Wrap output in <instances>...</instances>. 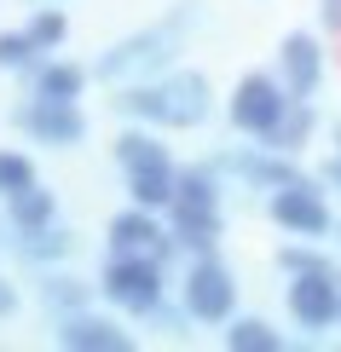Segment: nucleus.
Masks as SVG:
<instances>
[{"label": "nucleus", "instance_id": "1", "mask_svg": "<svg viewBox=\"0 0 341 352\" xmlns=\"http://www.w3.org/2000/svg\"><path fill=\"white\" fill-rule=\"evenodd\" d=\"M116 110L127 116V122L139 127H156V133H191V127H203L214 116V87L209 76H197V69H156V76L122 87V98H116Z\"/></svg>", "mask_w": 341, "mask_h": 352}, {"label": "nucleus", "instance_id": "2", "mask_svg": "<svg viewBox=\"0 0 341 352\" xmlns=\"http://www.w3.org/2000/svg\"><path fill=\"white\" fill-rule=\"evenodd\" d=\"M191 18H197V6H191V0H180L168 18L133 29V35H122V41H110V47L99 52L93 76H99V81H110V87H133V81L156 76V69H168V64H174V52H180V47H185V35H191Z\"/></svg>", "mask_w": 341, "mask_h": 352}, {"label": "nucleus", "instance_id": "3", "mask_svg": "<svg viewBox=\"0 0 341 352\" xmlns=\"http://www.w3.org/2000/svg\"><path fill=\"white\" fill-rule=\"evenodd\" d=\"M116 168H122L127 197L139 202V208L168 214V202H174V179H180V162H174L168 144L156 139V127H127V133L116 139Z\"/></svg>", "mask_w": 341, "mask_h": 352}, {"label": "nucleus", "instance_id": "4", "mask_svg": "<svg viewBox=\"0 0 341 352\" xmlns=\"http://www.w3.org/2000/svg\"><path fill=\"white\" fill-rule=\"evenodd\" d=\"M99 295H105L116 312H127V318H156V312H162V295H168L162 260L110 254V260H105V277H99Z\"/></svg>", "mask_w": 341, "mask_h": 352}, {"label": "nucleus", "instance_id": "5", "mask_svg": "<svg viewBox=\"0 0 341 352\" xmlns=\"http://www.w3.org/2000/svg\"><path fill=\"white\" fill-rule=\"evenodd\" d=\"M180 300H185L191 324H231V312H237V277H231V266L220 254H191Z\"/></svg>", "mask_w": 341, "mask_h": 352}, {"label": "nucleus", "instance_id": "6", "mask_svg": "<svg viewBox=\"0 0 341 352\" xmlns=\"http://www.w3.org/2000/svg\"><path fill=\"white\" fill-rule=\"evenodd\" d=\"M289 87L284 76H266V69H249L243 81L231 87V98H226V116H231V127L237 133H249V139H266L278 122L289 116Z\"/></svg>", "mask_w": 341, "mask_h": 352}, {"label": "nucleus", "instance_id": "7", "mask_svg": "<svg viewBox=\"0 0 341 352\" xmlns=\"http://www.w3.org/2000/svg\"><path fill=\"white\" fill-rule=\"evenodd\" d=\"M272 219H278V231H289V237H330L335 231V214H330V202H324V185L313 179H289V185H278L272 190Z\"/></svg>", "mask_w": 341, "mask_h": 352}, {"label": "nucleus", "instance_id": "8", "mask_svg": "<svg viewBox=\"0 0 341 352\" xmlns=\"http://www.w3.org/2000/svg\"><path fill=\"white\" fill-rule=\"evenodd\" d=\"M289 318L307 335L335 329L341 324V272H289Z\"/></svg>", "mask_w": 341, "mask_h": 352}, {"label": "nucleus", "instance_id": "9", "mask_svg": "<svg viewBox=\"0 0 341 352\" xmlns=\"http://www.w3.org/2000/svg\"><path fill=\"white\" fill-rule=\"evenodd\" d=\"M214 173H220V179L249 185V190H278V185L301 179L289 156L272 151V144H260V139H255V144H231V151H220V156H214Z\"/></svg>", "mask_w": 341, "mask_h": 352}, {"label": "nucleus", "instance_id": "10", "mask_svg": "<svg viewBox=\"0 0 341 352\" xmlns=\"http://www.w3.org/2000/svg\"><path fill=\"white\" fill-rule=\"evenodd\" d=\"M12 127L29 133L35 144H52V151H76V144L87 139L81 104H52V98H29L23 110H12Z\"/></svg>", "mask_w": 341, "mask_h": 352}, {"label": "nucleus", "instance_id": "11", "mask_svg": "<svg viewBox=\"0 0 341 352\" xmlns=\"http://www.w3.org/2000/svg\"><path fill=\"white\" fill-rule=\"evenodd\" d=\"M174 231H168V219H156V208H122L110 219V254H139V260H162L168 266V254H174Z\"/></svg>", "mask_w": 341, "mask_h": 352}, {"label": "nucleus", "instance_id": "12", "mask_svg": "<svg viewBox=\"0 0 341 352\" xmlns=\"http://www.w3.org/2000/svg\"><path fill=\"white\" fill-rule=\"evenodd\" d=\"M278 76H284L289 98H313L324 87V47L307 35V29L284 35V47H278Z\"/></svg>", "mask_w": 341, "mask_h": 352}, {"label": "nucleus", "instance_id": "13", "mask_svg": "<svg viewBox=\"0 0 341 352\" xmlns=\"http://www.w3.org/2000/svg\"><path fill=\"white\" fill-rule=\"evenodd\" d=\"M58 346H70V352H127L133 346V335L122 324H110V318H99V312H64L58 318Z\"/></svg>", "mask_w": 341, "mask_h": 352}, {"label": "nucleus", "instance_id": "14", "mask_svg": "<svg viewBox=\"0 0 341 352\" xmlns=\"http://www.w3.org/2000/svg\"><path fill=\"white\" fill-rule=\"evenodd\" d=\"M168 231L191 254H214L220 231H226V214H220V202H168Z\"/></svg>", "mask_w": 341, "mask_h": 352}, {"label": "nucleus", "instance_id": "15", "mask_svg": "<svg viewBox=\"0 0 341 352\" xmlns=\"http://www.w3.org/2000/svg\"><path fill=\"white\" fill-rule=\"evenodd\" d=\"M87 76H93V69L70 64V58H41V64L29 69V98H52V104H81Z\"/></svg>", "mask_w": 341, "mask_h": 352}, {"label": "nucleus", "instance_id": "16", "mask_svg": "<svg viewBox=\"0 0 341 352\" xmlns=\"http://www.w3.org/2000/svg\"><path fill=\"white\" fill-rule=\"evenodd\" d=\"M6 219H12V231H41V226H58V202H52V190L47 185H23L18 197H6Z\"/></svg>", "mask_w": 341, "mask_h": 352}, {"label": "nucleus", "instance_id": "17", "mask_svg": "<svg viewBox=\"0 0 341 352\" xmlns=\"http://www.w3.org/2000/svg\"><path fill=\"white\" fill-rule=\"evenodd\" d=\"M226 346H231V352H278V346H284V335L266 324V318H231Z\"/></svg>", "mask_w": 341, "mask_h": 352}, {"label": "nucleus", "instance_id": "18", "mask_svg": "<svg viewBox=\"0 0 341 352\" xmlns=\"http://www.w3.org/2000/svg\"><path fill=\"white\" fill-rule=\"evenodd\" d=\"M29 35H35V47L41 52H58L70 41V18H64V0H47V6H35V18L23 23Z\"/></svg>", "mask_w": 341, "mask_h": 352}, {"label": "nucleus", "instance_id": "19", "mask_svg": "<svg viewBox=\"0 0 341 352\" xmlns=\"http://www.w3.org/2000/svg\"><path fill=\"white\" fill-rule=\"evenodd\" d=\"M70 248H76V237H70L64 226H41V231H23V237H18V254L23 260H64Z\"/></svg>", "mask_w": 341, "mask_h": 352}, {"label": "nucleus", "instance_id": "20", "mask_svg": "<svg viewBox=\"0 0 341 352\" xmlns=\"http://www.w3.org/2000/svg\"><path fill=\"white\" fill-rule=\"evenodd\" d=\"M41 64V47L29 29H6L0 35V69H35Z\"/></svg>", "mask_w": 341, "mask_h": 352}, {"label": "nucleus", "instance_id": "21", "mask_svg": "<svg viewBox=\"0 0 341 352\" xmlns=\"http://www.w3.org/2000/svg\"><path fill=\"white\" fill-rule=\"evenodd\" d=\"M23 185H35V162H29L23 151H0V202L18 197Z\"/></svg>", "mask_w": 341, "mask_h": 352}, {"label": "nucleus", "instance_id": "22", "mask_svg": "<svg viewBox=\"0 0 341 352\" xmlns=\"http://www.w3.org/2000/svg\"><path fill=\"white\" fill-rule=\"evenodd\" d=\"M41 300H47L52 312H81V306H87V289L76 283V277H47V283H41Z\"/></svg>", "mask_w": 341, "mask_h": 352}, {"label": "nucleus", "instance_id": "23", "mask_svg": "<svg viewBox=\"0 0 341 352\" xmlns=\"http://www.w3.org/2000/svg\"><path fill=\"white\" fill-rule=\"evenodd\" d=\"M324 185H330V190H341V127H335V156L324 162Z\"/></svg>", "mask_w": 341, "mask_h": 352}, {"label": "nucleus", "instance_id": "24", "mask_svg": "<svg viewBox=\"0 0 341 352\" xmlns=\"http://www.w3.org/2000/svg\"><path fill=\"white\" fill-rule=\"evenodd\" d=\"M12 312H18V289H12L6 277H0V318H12Z\"/></svg>", "mask_w": 341, "mask_h": 352}, {"label": "nucleus", "instance_id": "25", "mask_svg": "<svg viewBox=\"0 0 341 352\" xmlns=\"http://www.w3.org/2000/svg\"><path fill=\"white\" fill-rule=\"evenodd\" d=\"M324 23H330V29H341V0H324Z\"/></svg>", "mask_w": 341, "mask_h": 352}, {"label": "nucleus", "instance_id": "26", "mask_svg": "<svg viewBox=\"0 0 341 352\" xmlns=\"http://www.w3.org/2000/svg\"><path fill=\"white\" fill-rule=\"evenodd\" d=\"M330 237H335V243H341V219H335V231H330Z\"/></svg>", "mask_w": 341, "mask_h": 352}, {"label": "nucleus", "instance_id": "27", "mask_svg": "<svg viewBox=\"0 0 341 352\" xmlns=\"http://www.w3.org/2000/svg\"><path fill=\"white\" fill-rule=\"evenodd\" d=\"M35 6H47V0H35Z\"/></svg>", "mask_w": 341, "mask_h": 352}]
</instances>
